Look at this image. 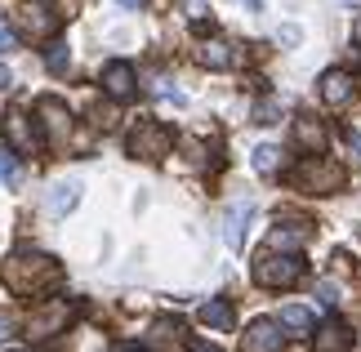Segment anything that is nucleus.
Masks as SVG:
<instances>
[{
  "label": "nucleus",
  "instance_id": "26",
  "mask_svg": "<svg viewBox=\"0 0 361 352\" xmlns=\"http://www.w3.org/2000/svg\"><path fill=\"white\" fill-rule=\"evenodd\" d=\"M9 334H13V317H9V312H0V344H5Z\"/></svg>",
  "mask_w": 361,
  "mask_h": 352
},
{
  "label": "nucleus",
  "instance_id": "20",
  "mask_svg": "<svg viewBox=\"0 0 361 352\" xmlns=\"http://www.w3.org/2000/svg\"><path fill=\"white\" fill-rule=\"evenodd\" d=\"M5 130H9V143H18L23 152L36 147V138H32V130H27V121L18 116V111H9V116H5Z\"/></svg>",
  "mask_w": 361,
  "mask_h": 352
},
{
  "label": "nucleus",
  "instance_id": "6",
  "mask_svg": "<svg viewBox=\"0 0 361 352\" xmlns=\"http://www.w3.org/2000/svg\"><path fill=\"white\" fill-rule=\"evenodd\" d=\"M13 27H18V36H27V40H49L59 32V13H54L45 0H23V5L13 9Z\"/></svg>",
  "mask_w": 361,
  "mask_h": 352
},
{
  "label": "nucleus",
  "instance_id": "32",
  "mask_svg": "<svg viewBox=\"0 0 361 352\" xmlns=\"http://www.w3.org/2000/svg\"><path fill=\"white\" fill-rule=\"evenodd\" d=\"M245 5H250V9H255V13H259V9H263V0H245Z\"/></svg>",
  "mask_w": 361,
  "mask_h": 352
},
{
  "label": "nucleus",
  "instance_id": "22",
  "mask_svg": "<svg viewBox=\"0 0 361 352\" xmlns=\"http://www.w3.org/2000/svg\"><path fill=\"white\" fill-rule=\"evenodd\" d=\"M45 63H49V72H67V63H72V59H67V45H63V40H54V45H49Z\"/></svg>",
  "mask_w": 361,
  "mask_h": 352
},
{
  "label": "nucleus",
  "instance_id": "8",
  "mask_svg": "<svg viewBox=\"0 0 361 352\" xmlns=\"http://www.w3.org/2000/svg\"><path fill=\"white\" fill-rule=\"evenodd\" d=\"M67 321H72V308L63 299H54L49 308H36V312L27 317V334H32V339H49V334H59Z\"/></svg>",
  "mask_w": 361,
  "mask_h": 352
},
{
  "label": "nucleus",
  "instance_id": "21",
  "mask_svg": "<svg viewBox=\"0 0 361 352\" xmlns=\"http://www.w3.org/2000/svg\"><path fill=\"white\" fill-rule=\"evenodd\" d=\"M0 183H5V188H18L23 183V161L13 157L9 147H0Z\"/></svg>",
  "mask_w": 361,
  "mask_h": 352
},
{
  "label": "nucleus",
  "instance_id": "2",
  "mask_svg": "<svg viewBox=\"0 0 361 352\" xmlns=\"http://www.w3.org/2000/svg\"><path fill=\"white\" fill-rule=\"evenodd\" d=\"M303 277V259L299 250H263L255 259V281L263 290H286Z\"/></svg>",
  "mask_w": 361,
  "mask_h": 352
},
{
  "label": "nucleus",
  "instance_id": "30",
  "mask_svg": "<svg viewBox=\"0 0 361 352\" xmlns=\"http://www.w3.org/2000/svg\"><path fill=\"white\" fill-rule=\"evenodd\" d=\"M353 40L361 45V18H353Z\"/></svg>",
  "mask_w": 361,
  "mask_h": 352
},
{
  "label": "nucleus",
  "instance_id": "34",
  "mask_svg": "<svg viewBox=\"0 0 361 352\" xmlns=\"http://www.w3.org/2000/svg\"><path fill=\"white\" fill-rule=\"evenodd\" d=\"M9 352H32V348H9Z\"/></svg>",
  "mask_w": 361,
  "mask_h": 352
},
{
  "label": "nucleus",
  "instance_id": "11",
  "mask_svg": "<svg viewBox=\"0 0 361 352\" xmlns=\"http://www.w3.org/2000/svg\"><path fill=\"white\" fill-rule=\"evenodd\" d=\"M103 90H107V98H116V103H125V98H134V90H138V76H134V67L130 63H107L103 67Z\"/></svg>",
  "mask_w": 361,
  "mask_h": 352
},
{
  "label": "nucleus",
  "instance_id": "3",
  "mask_svg": "<svg viewBox=\"0 0 361 352\" xmlns=\"http://www.w3.org/2000/svg\"><path fill=\"white\" fill-rule=\"evenodd\" d=\"M295 183L312 196H335V192H343V183H348V170L335 165V161H326V157H308L295 170Z\"/></svg>",
  "mask_w": 361,
  "mask_h": 352
},
{
  "label": "nucleus",
  "instance_id": "19",
  "mask_svg": "<svg viewBox=\"0 0 361 352\" xmlns=\"http://www.w3.org/2000/svg\"><path fill=\"white\" fill-rule=\"evenodd\" d=\"M281 326H286V330L308 334V330H317V317H312L303 303H290V308H281Z\"/></svg>",
  "mask_w": 361,
  "mask_h": 352
},
{
  "label": "nucleus",
  "instance_id": "33",
  "mask_svg": "<svg viewBox=\"0 0 361 352\" xmlns=\"http://www.w3.org/2000/svg\"><path fill=\"white\" fill-rule=\"evenodd\" d=\"M116 352H143V348H130V344H121V348H116Z\"/></svg>",
  "mask_w": 361,
  "mask_h": 352
},
{
  "label": "nucleus",
  "instance_id": "16",
  "mask_svg": "<svg viewBox=\"0 0 361 352\" xmlns=\"http://www.w3.org/2000/svg\"><path fill=\"white\" fill-rule=\"evenodd\" d=\"M201 326H210V330H232V321H237V312H232V303L228 299H210V303H201Z\"/></svg>",
  "mask_w": 361,
  "mask_h": 352
},
{
  "label": "nucleus",
  "instance_id": "14",
  "mask_svg": "<svg viewBox=\"0 0 361 352\" xmlns=\"http://www.w3.org/2000/svg\"><path fill=\"white\" fill-rule=\"evenodd\" d=\"M197 63L210 67V72H224V67L237 63V54H232L228 40H201V45H197Z\"/></svg>",
  "mask_w": 361,
  "mask_h": 352
},
{
  "label": "nucleus",
  "instance_id": "29",
  "mask_svg": "<svg viewBox=\"0 0 361 352\" xmlns=\"http://www.w3.org/2000/svg\"><path fill=\"white\" fill-rule=\"evenodd\" d=\"M188 352H219V348H214V344H192Z\"/></svg>",
  "mask_w": 361,
  "mask_h": 352
},
{
  "label": "nucleus",
  "instance_id": "25",
  "mask_svg": "<svg viewBox=\"0 0 361 352\" xmlns=\"http://www.w3.org/2000/svg\"><path fill=\"white\" fill-rule=\"evenodd\" d=\"M0 49H13V27L0 23Z\"/></svg>",
  "mask_w": 361,
  "mask_h": 352
},
{
  "label": "nucleus",
  "instance_id": "13",
  "mask_svg": "<svg viewBox=\"0 0 361 352\" xmlns=\"http://www.w3.org/2000/svg\"><path fill=\"white\" fill-rule=\"evenodd\" d=\"M348 348H353V334L343 330V321H326V326H317L312 352H348Z\"/></svg>",
  "mask_w": 361,
  "mask_h": 352
},
{
  "label": "nucleus",
  "instance_id": "7",
  "mask_svg": "<svg viewBox=\"0 0 361 352\" xmlns=\"http://www.w3.org/2000/svg\"><path fill=\"white\" fill-rule=\"evenodd\" d=\"M281 330H286L281 321H268V317H263V321H250L245 334H241V348L245 352H281L286 348V334Z\"/></svg>",
  "mask_w": 361,
  "mask_h": 352
},
{
  "label": "nucleus",
  "instance_id": "31",
  "mask_svg": "<svg viewBox=\"0 0 361 352\" xmlns=\"http://www.w3.org/2000/svg\"><path fill=\"white\" fill-rule=\"evenodd\" d=\"M121 5H125V9H138V5H143V0H121Z\"/></svg>",
  "mask_w": 361,
  "mask_h": 352
},
{
  "label": "nucleus",
  "instance_id": "24",
  "mask_svg": "<svg viewBox=\"0 0 361 352\" xmlns=\"http://www.w3.org/2000/svg\"><path fill=\"white\" fill-rule=\"evenodd\" d=\"M178 330H183L178 321H157V326H152V339H157V344H170Z\"/></svg>",
  "mask_w": 361,
  "mask_h": 352
},
{
  "label": "nucleus",
  "instance_id": "4",
  "mask_svg": "<svg viewBox=\"0 0 361 352\" xmlns=\"http://www.w3.org/2000/svg\"><path fill=\"white\" fill-rule=\"evenodd\" d=\"M125 147H130L134 161H165L170 147H174V134L157 121H138L130 130V138H125Z\"/></svg>",
  "mask_w": 361,
  "mask_h": 352
},
{
  "label": "nucleus",
  "instance_id": "1",
  "mask_svg": "<svg viewBox=\"0 0 361 352\" xmlns=\"http://www.w3.org/2000/svg\"><path fill=\"white\" fill-rule=\"evenodd\" d=\"M63 281V267L59 259L40 255V250H23V255H9L5 263V286L13 294H45Z\"/></svg>",
  "mask_w": 361,
  "mask_h": 352
},
{
  "label": "nucleus",
  "instance_id": "9",
  "mask_svg": "<svg viewBox=\"0 0 361 352\" xmlns=\"http://www.w3.org/2000/svg\"><path fill=\"white\" fill-rule=\"evenodd\" d=\"M295 143L308 152V157H322L326 143H330V134H326V125L312 116V111H299L295 116Z\"/></svg>",
  "mask_w": 361,
  "mask_h": 352
},
{
  "label": "nucleus",
  "instance_id": "12",
  "mask_svg": "<svg viewBox=\"0 0 361 352\" xmlns=\"http://www.w3.org/2000/svg\"><path fill=\"white\" fill-rule=\"evenodd\" d=\"M250 214H255V201H237L228 210V219H224V241H228V250H241L245 245V223H250Z\"/></svg>",
  "mask_w": 361,
  "mask_h": 352
},
{
  "label": "nucleus",
  "instance_id": "5",
  "mask_svg": "<svg viewBox=\"0 0 361 352\" xmlns=\"http://www.w3.org/2000/svg\"><path fill=\"white\" fill-rule=\"evenodd\" d=\"M36 125H40V138L49 147H63L72 138V111H67L63 98H36Z\"/></svg>",
  "mask_w": 361,
  "mask_h": 352
},
{
  "label": "nucleus",
  "instance_id": "15",
  "mask_svg": "<svg viewBox=\"0 0 361 352\" xmlns=\"http://www.w3.org/2000/svg\"><path fill=\"white\" fill-rule=\"evenodd\" d=\"M308 236H312L308 223H276V228L268 232V250H299Z\"/></svg>",
  "mask_w": 361,
  "mask_h": 352
},
{
  "label": "nucleus",
  "instance_id": "28",
  "mask_svg": "<svg viewBox=\"0 0 361 352\" xmlns=\"http://www.w3.org/2000/svg\"><path fill=\"white\" fill-rule=\"evenodd\" d=\"M9 85H13V72H9L5 63H0V90H9Z\"/></svg>",
  "mask_w": 361,
  "mask_h": 352
},
{
  "label": "nucleus",
  "instance_id": "10",
  "mask_svg": "<svg viewBox=\"0 0 361 352\" xmlns=\"http://www.w3.org/2000/svg\"><path fill=\"white\" fill-rule=\"evenodd\" d=\"M353 94H357L353 72H343V67H330V72L322 76V98H326V107H348Z\"/></svg>",
  "mask_w": 361,
  "mask_h": 352
},
{
  "label": "nucleus",
  "instance_id": "17",
  "mask_svg": "<svg viewBox=\"0 0 361 352\" xmlns=\"http://www.w3.org/2000/svg\"><path fill=\"white\" fill-rule=\"evenodd\" d=\"M76 201H80V183L76 178H67V183H59V188H54L49 192V214H72V210H76Z\"/></svg>",
  "mask_w": 361,
  "mask_h": 352
},
{
  "label": "nucleus",
  "instance_id": "23",
  "mask_svg": "<svg viewBox=\"0 0 361 352\" xmlns=\"http://www.w3.org/2000/svg\"><path fill=\"white\" fill-rule=\"evenodd\" d=\"M276 116H281V107H276L272 98H268V103H259V107H255V125H276Z\"/></svg>",
  "mask_w": 361,
  "mask_h": 352
},
{
  "label": "nucleus",
  "instance_id": "27",
  "mask_svg": "<svg viewBox=\"0 0 361 352\" xmlns=\"http://www.w3.org/2000/svg\"><path fill=\"white\" fill-rule=\"evenodd\" d=\"M343 143H348V152H361V134H357V130H348V134H343Z\"/></svg>",
  "mask_w": 361,
  "mask_h": 352
},
{
  "label": "nucleus",
  "instance_id": "18",
  "mask_svg": "<svg viewBox=\"0 0 361 352\" xmlns=\"http://www.w3.org/2000/svg\"><path fill=\"white\" fill-rule=\"evenodd\" d=\"M281 165H286V157H281V147H272V143H263V147H255V170H259L263 178H276V174H281Z\"/></svg>",
  "mask_w": 361,
  "mask_h": 352
}]
</instances>
